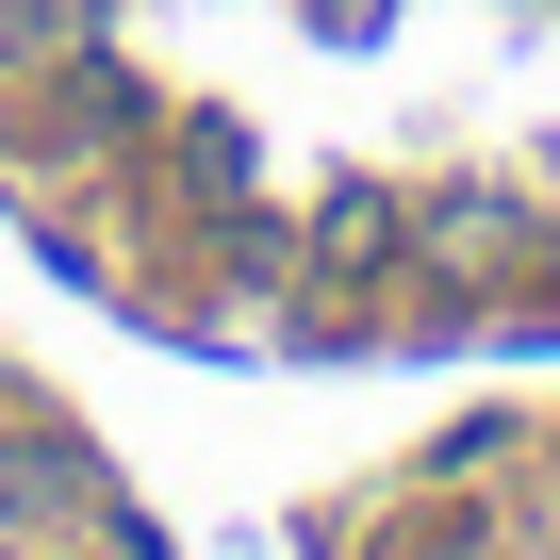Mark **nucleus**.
Returning <instances> with one entry per match:
<instances>
[{
    "label": "nucleus",
    "instance_id": "obj_1",
    "mask_svg": "<svg viewBox=\"0 0 560 560\" xmlns=\"http://www.w3.org/2000/svg\"><path fill=\"white\" fill-rule=\"evenodd\" d=\"M412 560H478V527H412Z\"/></svg>",
    "mask_w": 560,
    "mask_h": 560
}]
</instances>
